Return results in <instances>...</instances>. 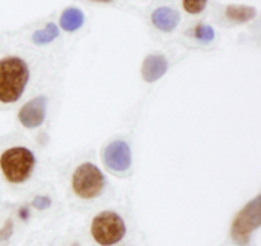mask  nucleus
Returning <instances> with one entry per match:
<instances>
[{
	"mask_svg": "<svg viewBox=\"0 0 261 246\" xmlns=\"http://www.w3.org/2000/svg\"><path fill=\"white\" fill-rule=\"evenodd\" d=\"M30 79L27 63L18 56L0 60V102L13 104L22 97Z\"/></svg>",
	"mask_w": 261,
	"mask_h": 246,
	"instance_id": "nucleus-1",
	"label": "nucleus"
},
{
	"mask_svg": "<svg viewBox=\"0 0 261 246\" xmlns=\"http://www.w3.org/2000/svg\"><path fill=\"white\" fill-rule=\"evenodd\" d=\"M32 206L38 211H45L51 206V199L45 195H37L32 201Z\"/></svg>",
	"mask_w": 261,
	"mask_h": 246,
	"instance_id": "nucleus-15",
	"label": "nucleus"
},
{
	"mask_svg": "<svg viewBox=\"0 0 261 246\" xmlns=\"http://www.w3.org/2000/svg\"><path fill=\"white\" fill-rule=\"evenodd\" d=\"M261 198L257 195L250 201L237 213L232 222L231 236L234 244L239 246L249 245L252 232L256 231L261 225Z\"/></svg>",
	"mask_w": 261,
	"mask_h": 246,
	"instance_id": "nucleus-3",
	"label": "nucleus"
},
{
	"mask_svg": "<svg viewBox=\"0 0 261 246\" xmlns=\"http://www.w3.org/2000/svg\"><path fill=\"white\" fill-rule=\"evenodd\" d=\"M46 107L47 101L45 96H38L25 102L19 110L18 119L20 124L27 129H35L41 127L46 119Z\"/></svg>",
	"mask_w": 261,
	"mask_h": 246,
	"instance_id": "nucleus-7",
	"label": "nucleus"
},
{
	"mask_svg": "<svg viewBox=\"0 0 261 246\" xmlns=\"http://www.w3.org/2000/svg\"><path fill=\"white\" fill-rule=\"evenodd\" d=\"M36 165V157L25 147H12L0 156V168L9 183L22 184L32 174Z\"/></svg>",
	"mask_w": 261,
	"mask_h": 246,
	"instance_id": "nucleus-2",
	"label": "nucleus"
},
{
	"mask_svg": "<svg viewBox=\"0 0 261 246\" xmlns=\"http://www.w3.org/2000/svg\"><path fill=\"white\" fill-rule=\"evenodd\" d=\"M84 23V14L78 8H68L60 17V26L66 32H74L79 30Z\"/></svg>",
	"mask_w": 261,
	"mask_h": 246,
	"instance_id": "nucleus-10",
	"label": "nucleus"
},
{
	"mask_svg": "<svg viewBox=\"0 0 261 246\" xmlns=\"http://www.w3.org/2000/svg\"><path fill=\"white\" fill-rule=\"evenodd\" d=\"M91 2H96V3H111L112 0H91Z\"/></svg>",
	"mask_w": 261,
	"mask_h": 246,
	"instance_id": "nucleus-17",
	"label": "nucleus"
},
{
	"mask_svg": "<svg viewBox=\"0 0 261 246\" xmlns=\"http://www.w3.org/2000/svg\"><path fill=\"white\" fill-rule=\"evenodd\" d=\"M91 232L94 241L99 245L111 246L121 241L126 232V227L119 214L105 211L93 218Z\"/></svg>",
	"mask_w": 261,
	"mask_h": 246,
	"instance_id": "nucleus-5",
	"label": "nucleus"
},
{
	"mask_svg": "<svg viewBox=\"0 0 261 246\" xmlns=\"http://www.w3.org/2000/svg\"><path fill=\"white\" fill-rule=\"evenodd\" d=\"M59 36V28L55 23H48L47 26L42 28V30H38L33 33L32 41L36 45H46V43L51 42V41L55 40Z\"/></svg>",
	"mask_w": 261,
	"mask_h": 246,
	"instance_id": "nucleus-12",
	"label": "nucleus"
},
{
	"mask_svg": "<svg viewBox=\"0 0 261 246\" xmlns=\"http://www.w3.org/2000/svg\"><path fill=\"white\" fill-rule=\"evenodd\" d=\"M106 185V179L102 171L91 162L82 163L75 168L71 179L73 190L79 198L94 199L99 196Z\"/></svg>",
	"mask_w": 261,
	"mask_h": 246,
	"instance_id": "nucleus-4",
	"label": "nucleus"
},
{
	"mask_svg": "<svg viewBox=\"0 0 261 246\" xmlns=\"http://www.w3.org/2000/svg\"><path fill=\"white\" fill-rule=\"evenodd\" d=\"M194 36H195L196 40L201 41V42H211L216 37V32L211 26L198 24L194 30Z\"/></svg>",
	"mask_w": 261,
	"mask_h": 246,
	"instance_id": "nucleus-13",
	"label": "nucleus"
},
{
	"mask_svg": "<svg viewBox=\"0 0 261 246\" xmlns=\"http://www.w3.org/2000/svg\"><path fill=\"white\" fill-rule=\"evenodd\" d=\"M180 13L170 7L157 8L152 13V22L158 30L163 32H171L175 30L180 23Z\"/></svg>",
	"mask_w": 261,
	"mask_h": 246,
	"instance_id": "nucleus-9",
	"label": "nucleus"
},
{
	"mask_svg": "<svg viewBox=\"0 0 261 246\" xmlns=\"http://www.w3.org/2000/svg\"><path fill=\"white\" fill-rule=\"evenodd\" d=\"M208 0H182V7L190 14H199L205 9Z\"/></svg>",
	"mask_w": 261,
	"mask_h": 246,
	"instance_id": "nucleus-14",
	"label": "nucleus"
},
{
	"mask_svg": "<svg viewBox=\"0 0 261 246\" xmlns=\"http://www.w3.org/2000/svg\"><path fill=\"white\" fill-rule=\"evenodd\" d=\"M13 234V222L7 221L5 225L3 226V229H0V241H5V240L9 239Z\"/></svg>",
	"mask_w": 261,
	"mask_h": 246,
	"instance_id": "nucleus-16",
	"label": "nucleus"
},
{
	"mask_svg": "<svg viewBox=\"0 0 261 246\" xmlns=\"http://www.w3.org/2000/svg\"><path fill=\"white\" fill-rule=\"evenodd\" d=\"M168 69V61L161 54H153L145 58L142 65V77L148 83L158 81L166 74Z\"/></svg>",
	"mask_w": 261,
	"mask_h": 246,
	"instance_id": "nucleus-8",
	"label": "nucleus"
},
{
	"mask_svg": "<svg viewBox=\"0 0 261 246\" xmlns=\"http://www.w3.org/2000/svg\"><path fill=\"white\" fill-rule=\"evenodd\" d=\"M105 165L112 171L124 173L132 166V151L124 140H114L103 152Z\"/></svg>",
	"mask_w": 261,
	"mask_h": 246,
	"instance_id": "nucleus-6",
	"label": "nucleus"
},
{
	"mask_svg": "<svg viewBox=\"0 0 261 246\" xmlns=\"http://www.w3.org/2000/svg\"><path fill=\"white\" fill-rule=\"evenodd\" d=\"M257 12L254 7L247 5H228L226 8V17L236 23H245L254 19Z\"/></svg>",
	"mask_w": 261,
	"mask_h": 246,
	"instance_id": "nucleus-11",
	"label": "nucleus"
}]
</instances>
